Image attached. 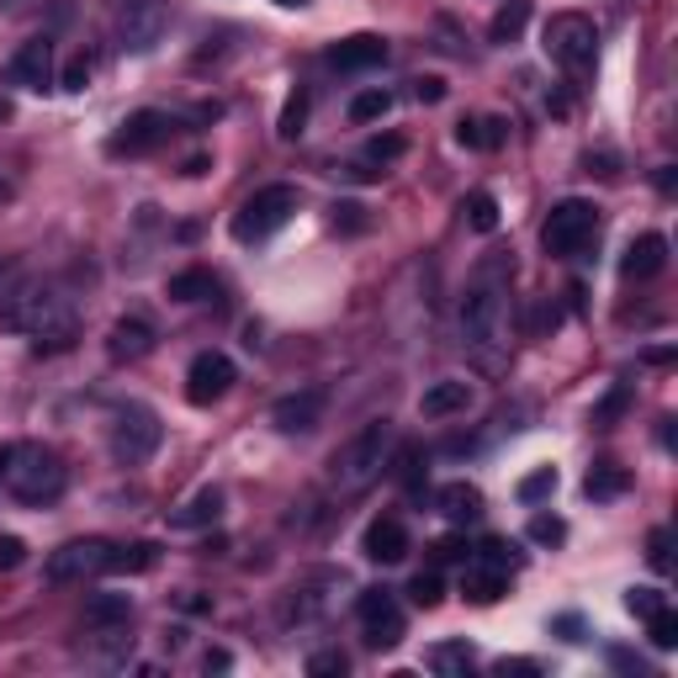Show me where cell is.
<instances>
[{"label": "cell", "instance_id": "obj_1", "mask_svg": "<svg viewBox=\"0 0 678 678\" xmlns=\"http://www.w3.org/2000/svg\"><path fill=\"white\" fill-rule=\"evenodd\" d=\"M509 270L514 266H503V260L482 266L456 308L462 345L477 355V366H503V355H509Z\"/></svg>", "mask_w": 678, "mask_h": 678}, {"label": "cell", "instance_id": "obj_2", "mask_svg": "<svg viewBox=\"0 0 678 678\" xmlns=\"http://www.w3.org/2000/svg\"><path fill=\"white\" fill-rule=\"evenodd\" d=\"M0 329L27 334L37 355H59L75 345V313L48 281H16L11 292H0Z\"/></svg>", "mask_w": 678, "mask_h": 678}, {"label": "cell", "instance_id": "obj_3", "mask_svg": "<svg viewBox=\"0 0 678 678\" xmlns=\"http://www.w3.org/2000/svg\"><path fill=\"white\" fill-rule=\"evenodd\" d=\"M392 451H398V430H392V419H371V424H360L351 441L334 451V462H329V482H334V493H366L377 477L392 467Z\"/></svg>", "mask_w": 678, "mask_h": 678}, {"label": "cell", "instance_id": "obj_4", "mask_svg": "<svg viewBox=\"0 0 678 678\" xmlns=\"http://www.w3.org/2000/svg\"><path fill=\"white\" fill-rule=\"evenodd\" d=\"M0 477H5L11 499H22V503H54L69 488L64 462L54 451H43V445H11V462H5Z\"/></svg>", "mask_w": 678, "mask_h": 678}, {"label": "cell", "instance_id": "obj_5", "mask_svg": "<svg viewBox=\"0 0 678 678\" xmlns=\"http://www.w3.org/2000/svg\"><path fill=\"white\" fill-rule=\"evenodd\" d=\"M297 186H287V180H276V186H260L249 202L234 212V238L238 244H260V238H270L276 229H287L297 212Z\"/></svg>", "mask_w": 678, "mask_h": 678}, {"label": "cell", "instance_id": "obj_6", "mask_svg": "<svg viewBox=\"0 0 678 678\" xmlns=\"http://www.w3.org/2000/svg\"><path fill=\"white\" fill-rule=\"evenodd\" d=\"M546 54L567 69V75H589L593 59H599V27H593L583 11H562L546 22Z\"/></svg>", "mask_w": 678, "mask_h": 678}, {"label": "cell", "instance_id": "obj_7", "mask_svg": "<svg viewBox=\"0 0 678 678\" xmlns=\"http://www.w3.org/2000/svg\"><path fill=\"white\" fill-rule=\"evenodd\" d=\"M599 234V207L583 202V197H567V202L552 207V218H546V229H541V244H546V255H557V260H573V255H583Z\"/></svg>", "mask_w": 678, "mask_h": 678}, {"label": "cell", "instance_id": "obj_8", "mask_svg": "<svg viewBox=\"0 0 678 678\" xmlns=\"http://www.w3.org/2000/svg\"><path fill=\"white\" fill-rule=\"evenodd\" d=\"M159 441H165L159 413L144 409V403H122L118 419H112V456L122 467H144L148 456L159 451Z\"/></svg>", "mask_w": 678, "mask_h": 678}, {"label": "cell", "instance_id": "obj_9", "mask_svg": "<svg viewBox=\"0 0 678 678\" xmlns=\"http://www.w3.org/2000/svg\"><path fill=\"white\" fill-rule=\"evenodd\" d=\"M165 0H118L112 11V27H118V48L122 54H148L159 37H165Z\"/></svg>", "mask_w": 678, "mask_h": 678}, {"label": "cell", "instance_id": "obj_10", "mask_svg": "<svg viewBox=\"0 0 678 678\" xmlns=\"http://www.w3.org/2000/svg\"><path fill=\"white\" fill-rule=\"evenodd\" d=\"M355 615H360V625H366V647L392 652L398 642H403V610H398L392 589H360Z\"/></svg>", "mask_w": 678, "mask_h": 678}, {"label": "cell", "instance_id": "obj_11", "mask_svg": "<svg viewBox=\"0 0 678 678\" xmlns=\"http://www.w3.org/2000/svg\"><path fill=\"white\" fill-rule=\"evenodd\" d=\"M107 562H112V541L90 535V541H69V546H59L43 573H48V583H86V578H96V573H107Z\"/></svg>", "mask_w": 678, "mask_h": 678}, {"label": "cell", "instance_id": "obj_12", "mask_svg": "<svg viewBox=\"0 0 678 678\" xmlns=\"http://www.w3.org/2000/svg\"><path fill=\"white\" fill-rule=\"evenodd\" d=\"M234 382H238L234 360H229L223 351H202L197 360H191V371H186V398H191L197 409H207V403H218Z\"/></svg>", "mask_w": 678, "mask_h": 678}, {"label": "cell", "instance_id": "obj_13", "mask_svg": "<svg viewBox=\"0 0 678 678\" xmlns=\"http://www.w3.org/2000/svg\"><path fill=\"white\" fill-rule=\"evenodd\" d=\"M170 138H176V118L170 112H133L122 122V133L112 138V154H154Z\"/></svg>", "mask_w": 678, "mask_h": 678}, {"label": "cell", "instance_id": "obj_14", "mask_svg": "<svg viewBox=\"0 0 678 678\" xmlns=\"http://www.w3.org/2000/svg\"><path fill=\"white\" fill-rule=\"evenodd\" d=\"M324 419V387H302V392H287L276 409H270V424L281 435H313Z\"/></svg>", "mask_w": 678, "mask_h": 678}, {"label": "cell", "instance_id": "obj_15", "mask_svg": "<svg viewBox=\"0 0 678 678\" xmlns=\"http://www.w3.org/2000/svg\"><path fill=\"white\" fill-rule=\"evenodd\" d=\"M11 80L27 90H48L54 86V43L48 37H32L16 48V59H11Z\"/></svg>", "mask_w": 678, "mask_h": 678}, {"label": "cell", "instance_id": "obj_16", "mask_svg": "<svg viewBox=\"0 0 678 678\" xmlns=\"http://www.w3.org/2000/svg\"><path fill=\"white\" fill-rule=\"evenodd\" d=\"M360 552H366L371 562H382V567L403 562V557H409V531H403V520H392V514L371 520V525H366V535H360Z\"/></svg>", "mask_w": 678, "mask_h": 678}, {"label": "cell", "instance_id": "obj_17", "mask_svg": "<svg viewBox=\"0 0 678 678\" xmlns=\"http://www.w3.org/2000/svg\"><path fill=\"white\" fill-rule=\"evenodd\" d=\"M473 382H462V377H445V382L424 387V398H419V413L424 419H456V413L473 409Z\"/></svg>", "mask_w": 678, "mask_h": 678}, {"label": "cell", "instance_id": "obj_18", "mask_svg": "<svg viewBox=\"0 0 678 678\" xmlns=\"http://www.w3.org/2000/svg\"><path fill=\"white\" fill-rule=\"evenodd\" d=\"M329 64H334V69H377V64H387V43L377 37V32L340 37V43L329 48Z\"/></svg>", "mask_w": 678, "mask_h": 678}, {"label": "cell", "instance_id": "obj_19", "mask_svg": "<svg viewBox=\"0 0 678 678\" xmlns=\"http://www.w3.org/2000/svg\"><path fill=\"white\" fill-rule=\"evenodd\" d=\"M663 266H668V238L663 234H642L625 249V260H620V270L631 281H652V276H663Z\"/></svg>", "mask_w": 678, "mask_h": 678}, {"label": "cell", "instance_id": "obj_20", "mask_svg": "<svg viewBox=\"0 0 678 678\" xmlns=\"http://www.w3.org/2000/svg\"><path fill=\"white\" fill-rule=\"evenodd\" d=\"M503 589H509V573H499V567H488V562L467 557V567H462V593H467L473 604H499Z\"/></svg>", "mask_w": 678, "mask_h": 678}, {"label": "cell", "instance_id": "obj_21", "mask_svg": "<svg viewBox=\"0 0 678 678\" xmlns=\"http://www.w3.org/2000/svg\"><path fill=\"white\" fill-rule=\"evenodd\" d=\"M435 509H441L451 525H473L477 514H482V493H477L473 482H445L441 493H435Z\"/></svg>", "mask_w": 678, "mask_h": 678}, {"label": "cell", "instance_id": "obj_22", "mask_svg": "<svg viewBox=\"0 0 678 678\" xmlns=\"http://www.w3.org/2000/svg\"><path fill=\"white\" fill-rule=\"evenodd\" d=\"M107 351H112V360H144V355L154 351V329H148L144 319H122V324H112Z\"/></svg>", "mask_w": 678, "mask_h": 678}, {"label": "cell", "instance_id": "obj_23", "mask_svg": "<svg viewBox=\"0 0 678 678\" xmlns=\"http://www.w3.org/2000/svg\"><path fill=\"white\" fill-rule=\"evenodd\" d=\"M127 620H133L127 593H90L86 599V625H96V631H122Z\"/></svg>", "mask_w": 678, "mask_h": 678}, {"label": "cell", "instance_id": "obj_24", "mask_svg": "<svg viewBox=\"0 0 678 678\" xmlns=\"http://www.w3.org/2000/svg\"><path fill=\"white\" fill-rule=\"evenodd\" d=\"M223 514V488H202L191 503H180L176 514H170V531H202Z\"/></svg>", "mask_w": 678, "mask_h": 678}, {"label": "cell", "instance_id": "obj_25", "mask_svg": "<svg viewBox=\"0 0 678 678\" xmlns=\"http://www.w3.org/2000/svg\"><path fill=\"white\" fill-rule=\"evenodd\" d=\"M503 118H462L456 122V144L462 148H482V154H493L503 144Z\"/></svg>", "mask_w": 678, "mask_h": 678}, {"label": "cell", "instance_id": "obj_26", "mask_svg": "<svg viewBox=\"0 0 678 678\" xmlns=\"http://www.w3.org/2000/svg\"><path fill=\"white\" fill-rule=\"evenodd\" d=\"M625 488H631V473H625V467H615V462H593V473L583 477V493H589L593 503L620 499Z\"/></svg>", "mask_w": 678, "mask_h": 678}, {"label": "cell", "instance_id": "obj_27", "mask_svg": "<svg viewBox=\"0 0 678 678\" xmlns=\"http://www.w3.org/2000/svg\"><path fill=\"white\" fill-rule=\"evenodd\" d=\"M170 302H207V297H218V281H212V270H180L170 276Z\"/></svg>", "mask_w": 678, "mask_h": 678}, {"label": "cell", "instance_id": "obj_28", "mask_svg": "<svg viewBox=\"0 0 678 678\" xmlns=\"http://www.w3.org/2000/svg\"><path fill=\"white\" fill-rule=\"evenodd\" d=\"M154 562H159V546L154 541H133V546H112L107 573H148Z\"/></svg>", "mask_w": 678, "mask_h": 678}, {"label": "cell", "instance_id": "obj_29", "mask_svg": "<svg viewBox=\"0 0 678 678\" xmlns=\"http://www.w3.org/2000/svg\"><path fill=\"white\" fill-rule=\"evenodd\" d=\"M525 22H531V5H525V0H509L499 16H493L488 37H493V43H509V37H520V27H525Z\"/></svg>", "mask_w": 678, "mask_h": 678}, {"label": "cell", "instance_id": "obj_30", "mask_svg": "<svg viewBox=\"0 0 678 678\" xmlns=\"http://www.w3.org/2000/svg\"><path fill=\"white\" fill-rule=\"evenodd\" d=\"M462 212H467V223H473L477 234H493V229H499V202H493L488 191H473Z\"/></svg>", "mask_w": 678, "mask_h": 678}, {"label": "cell", "instance_id": "obj_31", "mask_svg": "<svg viewBox=\"0 0 678 678\" xmlns=\"http://www.w3.org/2000/svg\"><path fill=\"white\" fill-rule=\"evenodd\" d=\"M392 112V90H360L351 101V122H377Z\"/></svg>", "mask_w": 678, "mask_h": 678}, {"label": "cell", "instance_id": "obj_32", "mask_svg": "<svg viewBox=\"0 0 678 678\" xmlns=\"http://www.w3.org/2000/svg\"><path fill=\"white\" fill-rule=\"evenodd\" d=\"M409 599L419 604V610H435V604L445 599V578L435 573V567H430V573H419V578L409 583Z\"/></svg>", "mask_w": 678, "mask_h": 678}, {"label": "cell", "instance_id": "obj_33", "mask_svg": "<svg viewBox=\"0 0 678 678\" xmlns=\"http://www.w3.org/2000/svg\"><path fill=\"white\" fill-rule=\"evenodd\" d=\"M473 562H488V567H499V573H514V567H520L514 546H509V541H499V535H488V541L473 552Z\"/></svg>", "mask_w": 678, "mask_h": 678}, {"label": "cell", "instance_id": "obj_34", "mask_svg": "<svg viewBox=\"0 0 678 678\" xmlns=\"http://www.w3.org/2000/svg\"><path fill=\"white\" fill-rule=\"evenodd\" d=\"M308 674H313V678H345V674H351V657H345L340 647H324V652H313V657H308Z\"/></svg>", "mask_w": 678, "mask_h": 678}, {"label": "cell", "instance_id": "obj_35", "mask_svg": "<svg viewBox=\"0 0 678 678\" xmlns=\"http://www.w3.org/2000/svg\"><path fill=\"white\" fill-rule=\"evenodd\" d=\"M430 668H435V674H467V668H473V647H456V642H451V647H435L430 652Z\"/></svg>", "mask_w": 678, "mask_h": 678}, {"label": "cell", "instance_id": "obj_36", "mask_svg": "<svg viewBox=\"0 0 678 678\" xmlns=\"http://www.w3.org/2000/svg\"><path fill=\"white\" fill-rule=\"evenodd\" d=\"M302 122H308V96L297 90L292 101H287V112H281V127H276V133L292 144V138H302Z\"/></svg>", "mask_w": 678, "mask_h": 678}, {"label": "cell", "instance_id": "obj_37", "mask_svg": "<svg viewBox=\"0 0 678 678\" xmlns=\"http://www.w3.org/2000/svg\"><path fill=\"white\" fill-rule=\"evenodd\" d=\"M647 625H652V647H663V652L678 647V615L668 610V604H663V610H657V615H652Z\"/></svg>", "mask_w": 678, "mask_h": 678}, {"label": "cell", "instance_id": "obj_38", "mask_svg": "<svg viewBox=\"0 0 678 678\" xmlns=\"http://www.w3.org/2000/svg\"><path fill=\"white\" fill-rule=\"evenodd\" d=\"M531 541H535V546H562V541H567V525H562L557 514H535V520H531Z\"/></svg>", "mask_w": 678, "mask_h": 678}, {"label": "cell", "instance_id": "obj_39", "mask_svg": "<svg viewBox=\"0 0 678 678\" xmlns=\"http://www.w3.org/2000/svg\"><path fill=\"white\" fill-rule=\"evenodd\" d=\"M366 223H371V218H366L360 202H334V229H340V234H366Z\"/></svg>", "mask_w": 678, "mask_h": 678}, {"label": "cell", "instance_id": "obj_40", "mask_svg": "<svg viewBox=\"0 0 678 678\" xmlns=\"http://www.w3.org/2000/svg\"><path fill=\"white\" fill-rule=\"evenodd\" d=\"M546 493H557V467H541V473H531L525 482H520V499L525 503L546 499Z\"/></svg>", "mask_w": 678, "mask_h": 678}, {"label": "cell", "instance_id": "obj_41", "mask_svg": "<svg viewBox=\"0 0 678 678\" xmlns=\"http://www.w3.org/2000/svg\"><path fill=\"white\" fill-rule=\"evenodd\" d=\"M647 562H652V573H668V567H674V535L652 531L647 535Z\"/></svg>", "mask_w": 678, "mask_h": 678}, {"label": "cell", "instance_id": "obj_42", "mask_svg": "<svg viewBox=\"0 0 678 678\" xmlns=\"http://www.w3.org/2000/svg\"><path fill=\"white\" fill-rule=\"evenodd\" d=\"M663 604H668V599H663L657 589H631V593H625V610H631L636 620H652Z\"/></svg>", "mask_w": 678, "mask_h": 678}, {"label": "cell", "instance_id": "obj_43", "mask_svg": "<svg viewBox=\"0 0 678 678\" xmlns=\"http://www.w3.org/2000/svg\"><path fill=\"white\" fill-rule=\"evenodd\" d=\"M625 403H631V387H615V392H610V398L593 409V424H599V430H610L620 413H625Z\"/></svg>", "mask_w": 678, "mask_h": 678}, {"label": "cell", "instance_id": "obj_44", "mask_svg": "<svg viewBox=\"0 0 678 678\" xmlns=\"http://www.w3.org/2000/svg\"><path fill=\"white\" fill-rule=\"evenodd\" d=\"M403 148H409V144H403L398 133H382V138H371V144H366V159H382V165H387V159H398Z\"/></svg>", "mask_w": 678, "mask_h": 678}, {"label": "cell", "instance_id": "obj_45", "mask_svg": "<svg viewBox=\"0 0 678 678\" xmlns=\"http://www.w3.org/2000/svg\"><path fill=\"white\" fill-rule=\"evenodd\" d=\"M22 562H27V546L16 535H0V573H16Z\"/></svg>", "mask_w": 678, "mask_h": 678}, {"label": "cell", "instance_id": "obj_46", "mask_svg": "<svg viewBox=\"0 0 678 678\" xmlns=\"http://www.w3.org/2000/svg\"><path fill=\"white\" fill-rule=\"evenodd\" d=\"M59 86H64V90H86V86H90V59H86V54H80L75 64H64Z\"/></svg>", "mask_w": 678, "mask_h": 678}, {"label": "cell", "instance_id": "obj_47", "mask_svg": "<svg viewBox=\"0 0 678 678\" xmlns=\"http://www.w3.org/2000/svg\"><path fill=\"white\" fill-rule=\"evenodd\" d=\"M413 96H419L424 107H435V101H445V80L441 75H419V80H413Z\"/></svg>", "mask_w": 678, "mask_h": 678}, {"label": "cell", "instance_id": "obj_48", "mask_svg": "<svg viewBox=\"0 0 678 678\" xmlns=\"http://www.w3.org/2000/svg\"><path fill=\"white\" fill-rule=\"evenodd\" d=\"M493 674L499 678H509V674H541V663H531V657H499V663H493Z\"/></svg>", "mask_w": 678, "mask_h": 678}, {"label": "cell", "instance_id": "obj_49", "mask_svg": "<svg viewBox=\"0 0 678 678\" xmlns=\"http://www.w3.org/2000/svg\"><path fill=\"white\" fill-rule=\"evenodd\" d=\"M435 557H441V562H467V557H473V546H467V541H456V535H445L441 546H435Z\"/></svg>", "mask_w": 678, "mask_h": 678}, {"label": "cell", "instance_id": "obj_50", "mask_svg": "<svg viewBox=\"0 0 678 678\" xmlns=\"http://www.w3.org/2000/svg\"><path fill=\"white\" fill-rule=\"evenodd\" d=\"M229 668H234V657H229L223 647H212V652L202 657V674H229Z\"/></svg>", "mask_w": 678, "mask_h": 678}, {"label": "cell", "instance_id": "obj_51", "mask_svg": "<svg viewBox=\"0 0 678 678\" xmlns=\"http://www.w3.org/2000/svg\"><path fill=\"white\" fill-rule=\"evenodd\" d=\"M557 631L567 636V642H578V631H583V625H578V615H562V620H557Z\"/></svg>", "mask_w": 678, "mask_h": 678}, {"label": "cell", "instance_id": "obj_52", "mask_svg": "<svg viewBox=\"0 0 678 678\" xmlns=\"http://www.w3.org/2000/svg\"><path fill=\"white\" fill-rule=\"evenodd\" d=\"M5 462H11V445H0V473H5Z\"/></svg>", "mask_w": 678, "mask_h": 678}, {"label": "cell", "instance_id": "obj_53", "mask_svg": "<svg viewBox=\"0 0 678 678\" xmlns=\"http://www.w3.org/2000/svg\"><path fill=\"white\" fill-rule=\"evenodd\" d=\"M11 118V101H5V96H0V122Z\"/></svg>", "mask_w": 678, "mask_h": 678}, {"label": "cell", "instance_id": "obj_54", "mask_svg": "<svg viewBox=\"0 0 678 678\" xmlns=\"http://www.w3.org/2000/svg\"><path fill=\"white\" fill-rule=\"evenodd\" d=\"M276 5H308V0H276Z\"/></svg>", "mask_w": 678, "mask_h": 678}]
</instances>
